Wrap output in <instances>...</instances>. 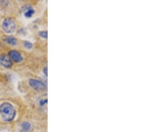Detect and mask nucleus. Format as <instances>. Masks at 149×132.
Here are the masks:
<instances>
[{"instance_id":"nucleus-5","label":"nucleus","mask_w":149,"mask_h":132,"mask_svg":"<svg viewBox=\"0 0 149 132\" xmlns=\"http://www.w3.org/2000/svg\"><path fill=\"white\" fill-rule=\"evenodd\" d=\"M0 64L6 68H10L12 66V61L9 56L3 54L0 56Z\"/></svg>"},{"instance_id":"nucleus-10","label":"nucleus","mask_w":149,"mask_h":132,"mask_svg":"<svg viewBox=\"0 0 149 132\" xmlns=\"http://www.w3.org/2000/svg\"><path fill=\"white\" fill-rule=\"evenodd\" d=\"M24 45H25V47L28 49H31V48L33 47L32 43H31L29 42H25V43H24Z\"/></svg>"},{"instance_id":"nucleus-1","label":"nucleus","mask_w":149,"mask_h":132,"mask_svg":"<svg viewBox=\"0 0 149 132\" xmlns=\"http://www.w3.org/2000/svg\"><path fill=\"white\" fill-rule=\"evenodd\" d=\"M0 115L5 121H13L16 116L15 107L10 103L4 102L0 105Z\"/></svg>"},{"instance_id":"nucleus-2","label":"nucleus","mask_w":149,"mask_h":132,"mask_svg":"<svg viewBox=\"0 0 149 132\" xmlns=\"http://www.w3.org/2000/svg\"><path fill=\"white\" fill-rule=\"evenodd\" d=\"M2 28L3 31L7 33L11 34L15 32L16 30V24L15 21L11 18H6L2 23Z\"/></svg>"},{"instance_id":"nucleus-8","label":"nucleus","mask_w":149,"mask_h":132,"mask_svg":"<svg viewBox=\"0 0 149 132\" xmlns=\"http://www.w3.org/2000/svg\"><path fill=\"white\" fill-rule=\"evenodd\" d=\"M21 128H23L24 131H28L31 129V126L30 123H29V122H23V123H22V124H21Z\"/></svg>"},{"instance_id":"nucleus-3","label":"nucleus","mask_w":149,"mask_h":132,"mask_svg":"<svg viewBox=\"0 0 149 132\" xmlns=\"http://www.w3.org/2000/svg\"><path fill=\"white\" fill-rule=\"evenodd\" d=\"M29 85L31 88L37 91H40L46 90L47 85L42 81L35 80V79H31L29 80Z\"/></svg>"},{"instance_id":"nucleus-11","label":"nucleus","mask_w":149,"mask_h":132,"mask_svg":"<svg viewBox=\"0 0 149 132\" xmlns=\"http://www.w3.org/2000/svg\"><path fill=\"white\" fill-rule=\"evenodd\" d=\"M47 104V99H42L39 102V104L40 106H44L45 105Z\"/></svg>"},{"instance_id":"nucleus-9","label":"nucleus","mask_w":149,"mask_h":132,"mask_svg":"<svg viewBox=\"0 0 149 132\" xmlns=\"http://www.w3.org/2000/svg\"><path fill=\"white\" fill-rule=\"evenodd\" d=\"M39 35L40 37L44 38V39H47V36H48L47 32H46V31H42V32H40Z\"/></svg>"},{"instance_id":"nucleus-7","label":"nucleus","mask_w":149,"mask_h":132,"mask_svg":"<svg viewBox=\"0 0 149 132\" xmlns=\"http://www.w3.org/2000/svg\"><path fill=\"white\" fill-rule=\"evenodd\" d=\"M3 40L5 41V42L11 45H15L17 43V41L13 36H6L3 38Z\"/></svg>"},{"instance_id":"nucleus-4","label":"nucleus","mask_w":149,"mask_h":132,"mask_svg":"<svg viewBox=\"0 0 149 132\" xmlns=\"http://www.w3.org/2000/svg\"><path fill=\"white\" fill-rule=\"evenodd\" d=\"M9 57L11 61H13L17 63H19L23 61V57L19 52L16 50H11L9 52Z\"/></svg>"},{"instance_id":"nucleus-6","label":"nucleus","mask_w":149,"mask_h":132,"mask_svg":"<svg viewBox=\"0 0 149 132\" xmlns=\"http://www.w3.org/2000/svg\"><path fill=\"white\" fill-rule=\"evenodd\" d=\"M23 13L25 18H31L35 14V9L31 6H26L23 10Z\"/></svg>"},{"instance_id":"nucleus-12","label":"nucleus","mask_w":149,"mask_h":132,"mask_svg":"<svg viewBox=\"0 0 149 132\" xmlns=\"http://www.w3.org/2000/svg\"><path fill=\"white\" fill-rule=\"evenodd\" d=\"M43 72H44L45 75L47 76V67H45L44 68V69H43Z\"/></svg>"}]
</instances>
